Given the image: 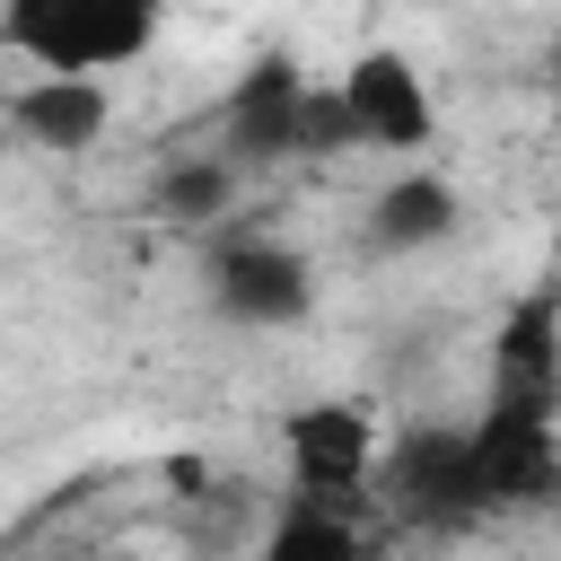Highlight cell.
I'll list each match as a JSON object with an SVG mask.
<instances>
[{
  "mask_svg": "<svg viewBox=\"0 0 561 561\" xmlns=\"http://www.w3.org/2000/svg\"><path fill=\"white\" fill-rule=\"evenodd\" d=\"M0 105L18 149H44V158H88L114 131V88L96 70H26L0 88Z\"/></svg>",
  "mask_w": 561,
  "mask_h": 561,
  "instance_id": "ba28073f",
  "label": "cell"
},
{
  "mask_svg": "<svg viewBox=\"0 0 561 561\" xmlns=\"http://www.w3.org/2000/svg\"><path fill=\"white\" fill-rule=\"evenodd\" d=\"M377 456H386V430L368 403H298L280 421V473L289 491H316V500H377Z\"/></svg>",
  "mask_w": 561,
  "mask_h": 561,
  "instance_id": "277c9868",
  "label": "cell"
},
{
  "mask_svg": "<svg viewBox=\"0 0 561 561\" xmlns=\"http://www.w3.org/2000/svg\"><path fill=\"white\" fill-rule=\"evenodd\" d=\"M237 193H245V167L210 140V149H184V158H167L158 175H149V210L158 219H175V228H219L228 210H237Z\"/></svg>",
  "mask_w": 561,
  "mask_h": 561,
  "instance_id": "8fae6325",
  "label": "cell"
},
{
  "mask_svg": "<svg viewBox=\"0 0 561 561\" xmlns=\"http://www.w3.org/2000/svg\"><path fill=\"white\" fill-rule=\"evenodd\" d=\"M491 394L561 403V280H543V289L500 307V324H491Z\"/></svg>",
  "mask_w": 561,
  "mask_h": 561,
  "instance_id": "9c48e42d",
  "label": "cell"
},
{
  "mask_svg": "<svg viewBox=\"0 0 561 561\" xmlns=\"http://www.w3.org/2000/svg\"><path fill=\"white\" fill-rule=\"evenodd\" d=\"M210 307L245 333H289L316 316V263L289 245V237H263V228H228L210 237Z\"/></svg>",
  "mask_w": 561,
  "mask_h": 561,
  "instance_id": "7a4b0ae2",
  "label": "cell"
},
{
  "mask_svg": "<svg viewBox=\"0 0 561 561\" xmlns=\"http://www.w3.org/2000/svg\"><path fill=\"white\" fill-rule=\"evenodd\" d=\"M167 35V0H0V53L26 70H131Z\"/></svg>",
  "mask_w": 561,
  "mask_h": 561,
  "instance_id": "6da1fadb",
  "label": "cell"
},
{
  "mask_svg": "<svg viewBox=\"0 0 561 561\" xmlns=\"http://www.w3.org/2000/svg\"><path fill=\"white\" fill-rule=\"evenodd\" d=\"M465 228V193L430 167V158H403L377 193H368V245L377 254H430Z\"/></svg>",
  "mask_w": 561,
  "mask_h": 561,
  "instance_id": "30bf717a",
  "label": "cell"
},
{
  "mask_svg": "<svg viewBox=\"0 0 561 561\" xmlns=\"http://www.w3.org/2000/svg\"><path fill=\"white\" fill-rule=\"evenodd\" d=\"M333 88H342V105H351L359 149H377V158H430V140H438V96H430V79H421L412 53L368 44V53H351V70H342Z\"/></svg>",
  "mask_w": 561,
  "mask_h": 561,
  "instance_id": "8992f818",
  "label": "cell"
},
{
  "mask_svg": "<svg viewBox=\"0 0 561 561\" xmlns=\"http://www.w3.org/2000/svg\"><path fill=\"white\" fill-rule=\"evenodd\" d=\"M9 149H18V131H9V105H0V158H9Z\"/></svg>",
  "mask_w": 561,
  "mask_h": 561,
  "instance_id": "4fadbf2b",
  "label": "cell"
},
{
  "mask_svg": "<svg viewBox=\"0 0 561 561\" xmlns=\"http://www.w3.org/2000/svg\"><path fill=\"white\" fill-rule=\"evenodd\" d=\"M473 430V473L491 508H535L561 491V403H526V394H482Z\"/></svg>",
  "mask_w": 561,
  "mask_h": 561,
  "instance_id": "5b68a950",
  "label": "cell"
},
{
  "mask_svg": "<svg viewBox=\"0 0 561 561\" xmlns=\"http://www.w3.org/2000/svg\"><path fill=\"white\" fill-rule=\"evenodd\" d=\"M377 508H394L403 526H473L491 517L482 473H473V430H403L377 456Z\"/></svg>",
  "mask_w": 561,
  "mask_h": 561,
  "instance_id": "3957f363",
  "label": "cell"
},
{
  "mask_svg": "<svg viewBox=\"0 0 561 561\" xmlns=\"http://www.w3.org/2000/svg\"><path fill=\"white\" fill-rule=\"evenodd\" d=\"M307 105H316V79L289 61V53H263L228 105H219V149L245 167V175H272L289 158H307Z\"/></svg>",
  "mask_w": 561,
  "mask_h": 561,
  "instance_id": "52a82bcc",
  "label": "cell"
},
{
  "mask_svg": "<svg viewBox=\"0 0 561 561\" xmlns=\"http://www.w3.org/2000/svg\"><path fill=\"white\" fill-rule=\"evenodd\" d=\"M263 543L280 561L298 552H368V526H359V500H316V491H289L280 517L263 526Z\"/></svg>",
  "mask_w": 561,
  "mask_h": 561,
  "instance_id": "7c38bea8",
  "label": "cell"
}]
</instances>
